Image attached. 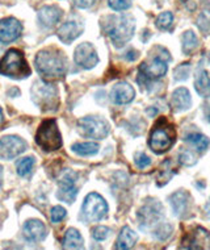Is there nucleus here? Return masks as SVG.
I'll list each match as a JSON object with an SVG mask.
<instances>
[{
  "label": "nucleus",
  "mask_w": 210,
  "mask_h": 250,
  "mask_svg": "<svg viewBox=\"0 0 210 250\" xmlns=\"http://www.w3.org/2000/svg\"><path fill=\"white\" fill-rule=\"evenodd\" d=\"M99 149V145L95 143H79L73 145V150L79 155H94Z\"/></svg>",
  "instance_id": "cd10ccee"
},
{
  "label": "nucleus",
  "mask_w": 210,
  "mask_h": 250,
  "mask_svg": "<svg viewBox=\"0 0 210 250\" xmlns=\"http://www.w3.org/2000/svg\"><path fill=\"white\" fill-rule=\"evenodd\" d=\"M205 211H206V216L210 217V200L205 204Z\"/></svg>",
  "instance_id": "4c0bfd02"
},
{
  "label": "nucleus",
  "mask_w": 210,
  "mask_h": 250,
  "mask_svg": "<svg viewBox=\"0 0 210 250\" xmlns=\"http://www.w3.org/2000/svg\"><path fill=\"white\" fill-rule=\"evenodd\" d=\"M138 241V234L134 232L133 229L129 228V227H124L121 229L118 238L116 241V249L120 250H128L132 249L135 242Z\"/></svg>",
  "instance_id": "412c9836"
},
{
  "label": "nucleus",
  "mask_w": 210,
  "mask_h": 250,
  "mask_svg": "<svg viewBox=\"0 0 210 250\" xmlns=\"http://www.w3.org/2000/svg\"><path fill=\"white\" fill-rule=\"evenodd\" d=\"M33 167H35V160L32 157H25L18 162L16 165V170H18V174L22 178H28L33 171Z\"/></svg>",
  "instance_id": "bb28decb"
},
{
  "label": "nucleus",
  "mask_w": 210,
  "mask_h": 250,
  "mask_svg": "<svg viewBox=\"0 0 210 250\" xmlns=\"http://www.w3.org/2000/svg\"><path fill=\"white\" fill-rule=\"evenodd\" d=\"M35 65L45 79H59L67 73V57L57 48L42 49L36 56Z\"/></svg>",
  "instance_id": "f257e3e1"
},
{
  "label": "nucleus",
  "mask_w": 210,
  "mask_h": 250,
  "mask_svg": "<svg viewBox=\"0 0 210 250\" xmlns=\"http://www.w3.org/2000/svg\"><path fill=\"white\" fill-rule=\"evenodd\" d=\"M67 215V212L64 209L63 207H60V206H57V207L52 208V212H50V219H52V223H59L66 217Z\"/></svg>",
  "instance_id": "473e14b6"
},
{
  "label": "nucleus",
  "mask_w": 210,
  "mask_h": 250,
  "mask_svg": "<svg viewBox=\"0 0 210 250\" xmlns=\"http://www.w3.org/2000/svg\"><path fill=\"white\" fill-rule=\"evenodd\" d=\"M74 61L82 69L91 70L99 63V56L94 45L90 42L80 43L74 53Z\"/></svg>",
  "instance_id": "f8f14e48"
},
{
  "label": "nucleus",
  "mask_w": 210,
  "mask_h": 250,
  "mask_svg": "<svg viewBox=\"0 0 210 250\" xmlns=\"http://www.w3.org/2000/svg\"><path fill=\"white\" fill-rule=\"evenodd\" d=\"M24 237L30 242H39L46 237V227L41 220H28L22 229Z\"/></svg>",
  "instance_id": "f3484780"
},
{
  "label": "nucleus",
  "mask_w": 210,
  "mask_h": 250,
  "mask_svg": "<svg viewBox=\"0 0 210 250\" xmlns=\"http://www.w3.org/2000/svg\"><path fill=\"white\" fill-rule=\"evenodd\" d=\"M3 120H4V116H3V111H1V108H0V124L3 123Z\"/></svg>",
  "instance_id": "58836bf2"
},
{
  "label": "nucleus",
  "mask_w": 210,
  "mask_h": 250,
  "mask_svg": "<svg viewBox=\"0 0 210 250\" xmlns=\"http://www.w3.org/2000/svg\"><path fill=\"white\" fill-rule=\"evenodd\" d=\"M32 99L42 111H54L58 108V91L53 84L38 81L32 87Z\"/></svg>",
  "instance_id": "0eeeda50"
},
{
  "label": "nucleus",
  "mask_w": 210,
  "mask_h": 250,
  "mask_svg": "<svg viewBox=\"0 0 210 250\" xmlns=\"http://www.w3.org/2000/svg\"><path fill=\"white\" fill-rule=\"evenodd\" d=\"M171 105L173 107V109H176V111H185V109H189L191 105H192V98H191L189 91L187 90V88H184V87L176 88V90L172 92Z\"/></svg>",
  "instance_id": "aec40b11"
},
{
  "label": "nucleus",
  "mask_w": 210,
  "mask_h": 250,
  "mask_svg": "<svg viewBox=\"0 0 210 250\" xmlns=\"http://www.w3.org/2000/svg\"><path fill=\"white\" fill-rule=\"evenodd\" d=\"M83 33V25L76 21H67L57 30L58 39L64 43H71Z\"/></svg>",
  "instance_id": "a211bd4d"
},
{
  "label": "nucleus",
  "mask_w": 210,
  "mask_h": 250,
  "mask_svg": "<svg viewBox=\"0 0 210 250\" xmlns=\"http://www.w3.org/2000/svg\"><path fill=\"white\" fill-rule=\"evenodd\" d=\"M22 33L21 22L15 18L0 20V42L9 43L20 39Z\"/></svg>",
  "instance_id": "4468645a"
},
{
  "label": "nucleus",
  "mask_w": 210,
  "mask_h": 250,
  "mask_svg": "<svg viewBox=\"0 0 210 250\" xmlns=\"http://www.w3.org/2000/svg\"><path fill=\"white\" fill-rule=\"evenodd\" d=\"M184 140L188 144H191L192 146L196 147L198 151L206 150V149H208L210 145L209 138L201 133H191V134H188V136H187Z\"/></svg>",
  "instance_id": "393cba45"
},
{
  "label": "nucleus",
  "mask_w": 210,
  "mask_h": 250,
  "mask_svg": "<svg viewBox=\"0 0 210 250\" xmlns=\"http://www.w3.org/2000/svg\"><path fill=\"white\" fill-rule=\"evenodd\" d=\"M134 162L137 165V167L139 168H146L151 165L150 157L145 154V153H137L135 157H134Z\"/></svg>",
  "instance_id": "72a5a7b5"
},
{
  "label": "nucleus",
  "mask_w": 210,
  "mask_h": 250,
  "mask_svg": "<svg viewBox=\"0 0 210 250\" xmlns=\"http://www.w3.org/2000/svg\"><path fill=\"white\" fill-rule=\"evenodd\" d=\"M175 141V128L166 119H160L155 124L154 129L151 130L150 138H149V145L153 151L156 154H163L171 149Z\"/></svg>",
  "instance_id": "20e7f679"
},
{
  "label": "nucleus",
  "mask_w": 210,
  "mask_h": 250,
  "mask_svg": "<svg viewBox=\"0 0 210 250\" xmlns=\"http://www.w3.org/2000/svg\"><path fill=\"white\" fill-rule=\"evenodd\" d=\"M133 4V0H108V5L113 11H125Z\"/></svg>",
  "instance_id": "c756f323"
},
{
  "label": "nucleus",
  "mask_w": 210,
  "mask_h": 250,
  "mask_svg": "<svg viewBox=\"0 0 210 250\" xmlns=\"http://www.w3.org/2000/svg\"><path fill=\"white\" fill-rule=\"evenodd\" d=\"M95 0H74V4L77 8H90L91 5H94Z\"/></svg>",
  "instance_id": "c9c22d12"
},
{
  "label": "nucleus",
  "mask_w": 210,
  "mask_h": 250,
  "mask_svg": "<svg viewBox=\"0 0 210 250\" xmlns=\"http://www.w3.org/2000/svg\"><path fill=\"white\" fill-rule=\"evenodd\" d=\"M30 67L25 57L18 49H11L0 61V74L15 79H24L30 75Z\"/></svg>",
  "instance_id": "39448f33"
},
{
  "label": "nucleus",
  "mask_w": 210,
  "mask_h": 250,
  "mask_svg": "<svg viewBox=\"0 0 210 250\" xmlns=\"http://www.w3.org/2000/svg\"><path fill=\"white\" fill-rule=\"evenodd\" d=\"M26 143L19 136H5L0 138V158L13 160L26 150Z\"/></svg>",
  "instance_id": "ddd939ff"
},
{
  "label": "nucleus",
  "mask_w": 210,
  "mask_h": 250,
  "mask_svg": "<svg viewBox=\"0 0 210 250\" xmlns=\"http://www.w3.org/2000/svg\"><path fill=\"white\" fill-rule=\"evenodd\" d=\"M138 217L141 221V229L149 230L159 240H167L171 236L172 227L163 219V207L158 200L149 203L138 212Z\"/></svg>",
  "instance_id": "f03ea898"
},
{
  "label": "nucleus",
  "mask_w": 210,
  "mask_h": 250,
  "mask_svg": "<svg viewBox=\"0 0 210 250\" xmlns=\"http://www.w3.org/2000/svg\"><path fill=\"white\" fill-rule=\"evenodd\" d=\"M135 96V91L129 83L120 82L116 86H113L111 91V100L115 104L122 105V104H129L133 102Z\"/></svg>",
  "instance_id": "dca6fc26"
},
{
  "label": "nucleus",
  "mask_w": 210,
  "mask_h": 250,
  "mask_svg": "<svg viewBox=\"0 0 210 250\" xmlns=\"http://www.w3.org/2000/svg\"><path fill=\"white\" fill-rule=\"evenodd\" d=\"M209 237V234L206 230L204 229L198 228L197 232L194 230V233H192L191 236H189L187 240L184 241V244H188V245H185L187 249H204V246L201 244L205 245L206 244V238ZM206 248V245H205Z\"/></svg>",
  "instance_id": "b1692460"
},
{
  "label": "nucleus",
  "mask_w": 210,
  "mask_h": 250,
  "mask_svg": "<svg viewBox=\"0 0 210 250\" xmlns=\"http://www.w3.org/2000/svg\"><path fill=\"white\" fill-rule=\"evenodd\" d=\"M77 174L74 173L73 170L66 168L63 170L60 175L58 177V186H59V190H58V199L62 202L67 203H74L75 198L77 195V188L75 183H76Z\"/></svg>",
  "instance_id": "9b49d317"
},
{
  "label": "nucleus",
  "mask_w": 210,
  "mask_h": 250,
  "mask_svg": "<svg viewBox=\"0 0 210 250\" xmlns=\"http://www.w3.org/2000/svg\"><path fill=\"white\" fill-rule=\"evenodd\" d=\"M179 161H180L181 165H185V166H193V165L197 162V158L194 157L192 151L189 150H183L179 155Z\"/></svg>",
  "instance_id": "2f4dec72"
},
{
  "label": "nucleus",
  "mask_w": 210,
  "mask_h": 250,
  "mask_svg": "<svg viewBox=\"0 0 210 250\" xmlns=\"http://www.w3.org/2000/svg\"><path fill=\"white\" fill-rule=\"evenodd\" d=\"M172 22H173V15L171 12H163L156 18V26L160 30H167L171 28Z\"/></svg>",
  "instance_id": "c85d7f7f"
},
{
  "label": "nucleus",
  "mask_w": 210,
  "mask_h": 250,
  "mask_svg": "<svg viewBox=\"0 0 210 250\" xmlns=\"http://www.w3.org/2000/svg\"><path fill=\"white\" fill-rule=\"evenodd\" d=\"M62 18V11L54 5H46L38 11V21L45 28H52Z\"/></svg>",
  "instance_id": "6ab92c4d"
},
{
  "label": "nucleus",
  "mask_w": 210,
  "mask_h": 250,
  "mask_svg": "<svg viewBox=\"0 0 210 250\" xmlns=\"http://www.w3.org/2000/svg\"><path fill=\"white\" fill-rule=\"evenodd\" d=\"M183 52L185 54H191L198 46V39L192 30H187L183 35Z\"/></svg>",
  "instance_id": "a878e982"
},
{
  "label": "nucleus",
  "mask_w": 210,
  "mask_h": 250,
  "mask_svg": "<svg viewBox=\"0 0 210 250\" xmlns=\"http://www.w3.org/2000/svg\"><path fill=\"white\" fill-rule=\"evenodd\" d=\"M77 128L83 136L104 140L109 134V124L99 116H87L77 120Z\"/></svg>",
  "instance_id": "6e6552de"
},
{
  "label": "nucleus",
  "mask_w": 210,
  "mask_h": 250,
  "mask_svg": "<svg viewBox=\"0 0 210 250\" xmlns=\"http://www.w3.org/2000/svg\"><path fill=\"white\" fill-rule=\"evenodd\" d=\"M82 212L86 220L100 221L107 216L108 204L101 195L96 194V192H91L84 199Z\"/></svg>",
  "instance_id": "9d476101"
},
{
  "label": "nucleus",
  "mask_w": 210,
  "mask_h": 250,
  "mask_svg": "<svg viewBox=\"0 0 210 250\" xmlns=\"http://www.w3.org/2000/svg\"><path fill=\"white\" fill-rule=\"evenodd\" d=\"M171 60L168 53L164 56L156 54L154 58H151L150 62H143L139 66V78H143L145 81H156L166 75L168 70L167 62Z\"/></svg>",
  "instance_id": "1a4fd4ad"
},
{
  "label": "nucleus",
  "mask_w": 210,
  "mask_h": 250,
  "mask_svg": "<svg viewBox=\"0 0 210 250\" xmlns=\"http://www.w3.org/2000/svg\"><path fill=\"white\" fill-rule=\"evenodd\" d=\"M83 237L80 232L75 228L67 229L63 238L64 249H83Z\"/></svg>",
  "instance_id": "5701e85b"
},
{
  "label": "nucleus",
  "mask_w": 210,
  "mask_h": 250,
  "mask_svg": "<svg viewBox=\"0 0 210 250\" xmlns=\"http://www.w3.org/2000/svg\"><path fill=\"white\" fill-rule=\"evenodd\" d=\"M194 88L198 95L205 98L210 94V78L206 73V70H198L194 77Z\"/></svg>",
  "instance_id": "4be33fe9"
},
{
  "label": "nucleus",
  "mask_w": 210,
  "mask_h": 250,
  "mask_svg": "<svg viewBox=\"0 0 210 250\" xmlns=\"http://www.w3.org/2000/svg\"><path fill=\"white\" fill-rule=\"evenodd\" d=\"M109 234H111V229L108 228V227H103V225H99V227H96L92 230V237L96 241H104V240H107L109 237Z\"/></svg>",
  "instance_id": "7c9ffc66"
},
{
  "label": "nucleus",
  "mask_w": 210,
  "mask_h": 250,
  "mask_svg": "<svg viewBox=\"0 0 210 250\" xmlns=\"http://www.w3.org/2000/svg\"><path fill=\"white\" fill-rule=\"evenodd\" d=\"M189 70H191L189 63H183V65L179 66L175 70V75H173L175 81H184V79H187L189 75Z\"/></svg>",
  "instance_id": "f704fd0d"
},
{
  "label": "nucleus",
  "mask_w": 210,
  "mask_h": 250,
  "mask_svg": "<svg viewBox=\"0 0 210 250\" xmlns=\"http://www.w3.org/2000/svg\"><path fill=\"white\" fill-rule=\"evenodd\" d=\"M104 29L115 43V46L120 48L132 40L135 30V21L130 15H120V16H109L107 22L104 24Z\"/></svg>",
  "instance_id": "7ed1b4c3"
},
{
  "label": "nucleus",
  "mask_w": 210,
  "mask_h": 250,
  "mask_svg": "<svg viewBox=\"0 0 210 250\" xmlns=\"http://www.w3.org/2000/svg\"><path fill=\"white\" fill-rule=\"evenodd\" d=\"M170 203H171L172 211L176 217H185L188 216L189 211H191V196L189 194L184 192V191H177L175 194H172L170 196Z\"/></svg>",
  "instance_id": "2eb2a0df"
},
{
  "label": "nucleus",
  "mask_w": 210,
  "mask_h": 250,
  "mask_svg": "<svg viewBox=\"0 0 210 250\" xmlns=\"http://www.w3.org/2000/svg\"><path fill=\"white\" fill-rule=\"evenodd\" d=\"M205 115L206 117H208V120L210 121V98L206 100V103H205Z\"/></svg>",
  "instance_id": "e433bc0d"
},
{
  "label": "nucleus",
  "mask_w": 210,
  "mask_h": 250,
  "mask_svg": "<svg viewBox=\"0 0 210 250\" xmlns=\"http://www.w3.org/2000/svg\"><path fill=\"white\" fill-rule=\"evenodd\" d=\"M36 143L45 151H56L62 146V136L54 119L41 123L36 133Z\"/></svg>",
  "instance_id": "423d86ee"
}]
</instances>
